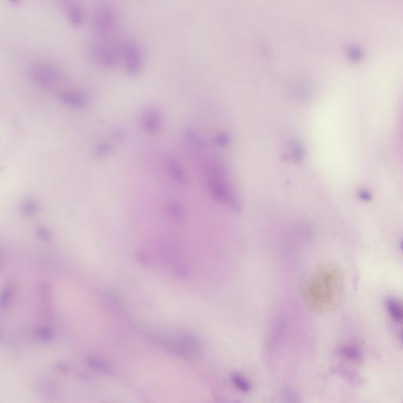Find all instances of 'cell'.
Returning a JSON list of instances; mask_svg holds the SVG:
<instances>
[{"mask_svg": "<svg viewBox=\"0 0 403 403\" xmlns=\"http://www.w3.org/2000/svg\"><path fill=\"white\" fill-rule=\"evenodd\" d=\"M401 248L403 250V240L401 242Z\"/></svg>", "mask_w": 403, "mask_h": 403, "instance_id": "23", "label": "cell"}, {"mask_svg": "<svg viewBox=\"0 0 403 403\" xmlns=\"http://www.w3.org/2000/svg\"><path fill=\"white\" fill-rule=\"evenodd\" d=\"M169 211L172 217L176 219H180L183 215L182 206L177 201H172L169 204Z\"/></svg>", "mask_w": 403, "mask_h": 403, "instance_id": "16", "label": "cell"}, {"mask_svg": "<svg viewBox=\"0 0 403 403\" xmlns=\"http://www.w3.org/2000/svg\"><path fill=\"white\" fill-rule=\"evenodd\" d=\"M401 342H402V343H403V333H401Z\"/></svg>", "mask_w": 403, "mask_h": 403, "instance_id": "24", "label": "cell"}, {"mask_svg": "<svg viewBox=\"0 0 403 403\" xmlns=\"http://www.w3.org/2000/svg\"><path fill=\"white\" fill-rule=\"evenodd\" d=\"M208 181L213 196L223 203H228L233 208H240L237 198L230 189L226 170L221 162L211 160L207 165Z\"/></svg>", "mask_w": 403, "mask_h": 403, "instance_id": "2", "label": "cell"}, {"mask_svg": "<svg viewBox=\"0 0 403 403\" xmlns=\"http://www.w3.org/2000/svg\"><path fill=\"white\" fill-rule=\"evenodd\" d=\"M35 233L36 237L43 241H48L51 237V231L44 226H38L35 229Z\"/></svg>", "mask_w": 403, "mask_h": 403, "instance_id": "18", "label": "cell"}, {"mask_svg": "<svg viewBox=\"0 0 403 403\" xmlns=\"http://www.w3.org/2000/svg\"><path fill=\"white\" fill-rule=\"evenodd\" d=\"M88 55L93 63L105 69H112L122 62V41L109 37H98L89 44Z\"/></svg>", "mask_w": 403, "mask_h": 403, "instance_id": "1", "label": "cell"}, {"mask_svg": "<svg viewBox=\"0 0 403 403\" xmlns=\"http://www.w3.org/2000/svg\"><path fill=\"white\" fill-rule=\"evenodd\" d=\"M218 143L223 145V146L229 143V137H228V136H226V135H224V134L222 135L220 138H219Z\"/></svg>", "mask_w": 403, "mask_h": 403, "instance_id": "21", "label": "cell"}, {"mask_svg": "<svg viewBox=\"0 0 403 403\" xmlns=\"http://www.w3.org/2000/svg\"><path fill=\"white\" fill-rule=\"evenodd\" d=\"M167 168L171 177L176 184L180 185H186L187 179L185 172L180 166V164L178 163L173 158L169 157L167 159Z\"/></svg>", "mask_w": 403, "mask_h": 403, "instance_id": "9", "label": "cell"}, {"mask_svg": "<svg viewBox=\"0 0 403 403\" xmlns=\"http://www.w3.org/2000/svg\"><path fill=\"white\" fill-rule=\"evenodd\" d=\"M28 75L35 85L45 88H55L62 81L61 71L52 64L45 62L33 64L28 71Z\"/></svg>", "mask_w": 403, "mask_h": 403, "instance_id": "5", "label": "cell"}, {"mask_svg": "<svg viewBox=\"0 0 403 403\" xmlns=\"http://www.w3.org/2000/svg\"><path fill=\"white\" fill-rule=\"evenodd\" d=\"M141 125L143 130L152 136L159 133L162 129V118L159 109L148 107L141 115Z\"/></svg>", "mask_w": 403, "mask_h": 403, "instance_id": "6", "label": "cell"}, {"mask_svg": "<svg viewBox=\"0 0 403 403\" xmlns=\"http://www.w3.org/2000/svg\"><path fill=\"white\" fill-rule=\"evenodd\" d=\"M39 210V203L34 199H25L20 205V211L25 217H34Z\"/></svg>", "mask_w": 403, "mask_h": 403, "instance_id": "12", "label": "cell"}, {"mask_svg": "<svg viewBox=\"0 0 403 403\" xmlns=\"http://www.w3.org/2000/svg\"><path fill=\"white\" fill-rule=\"evenodd\" d=\"M387 312L391 318L398 322H403V306L397 300L389 299L386 302Z\"/></svg>", "mask_w": 403, "mask_h": 403, "instance_id": "11", "label": "cell"}, {"mask_svg": "<svg viewBox=\"0 0 403 403\" xmlns=\"http://www.w3.org/2000/svg\"><path fill=\"white\" fill-rule=\"evenodd\" d=\"M339 353L343 358L354 362L359 361L362 357V352L359 347L352 343L342 346L339 350Z\"/></svg>", "mask_w": 403, "mask_h": 403, "instance_id": "10", "label": "cell"}, {"mask_svg": "<svg viewBox=\"0 0 403 403\" xmlns=\"http://www.w3.org/2000/svg\"><path fill=\"white\" fill-rule=\"evenodd\" d=\"M35 337L43 341H51L55 338V333L51 327H37L35 331Z\"/></svg>", "mask_w": 403, "mask_h": 403, "instance_id": "15", "label": "cell"}, {"mask_svg": "<svg viewBox=\"0 0 403 403\" xmlns=\"http://www.w3.org/2000/svg\"><path fill=\"white\" fill-rule=\"evenodd\" d=\"M12 287H6L4 291H3L1 299H0V307H1V308L4 309L5 307H8V305L11 303V300H12Z\"/></svg>", "mask_w": 403, "mask_h": 403, "instance_id": "17", "label": "cell"}, {"mask_svg": "<svg viewBox=\"0 0 403 403\" xmlns=\"http://www.w3.org/2000/svg\"><path fill=\"white\" fill-rule=\"evenodd\" d=\"M85 361L91 368L97 370V371L106 373H111L113 371L112 367L108 363L100 358H98V357L90 356V357H87Z\"/></svg>", "mask_w": 403, "mask_h": 403, "instance_id": "13", "label": "cell"}, {"mask_svg": "<svg viewBox=\"0 0 403 403\" xmlns=\"http://www.w3.org/2000/svg\"><path fill=\"white\" fill-rule=\"evenodd\" d=\"M59 99L62 103L72 109H84L89 104L88 95L81 91H65L61 93Z\"/></svg>", "mask_w": 403, "mask_h": 403, "instance_id": "8", "label": "cell"}, {"mask_svg": "<svg viewBox=\"0 0 403 403\" xmlns=\"http://www.w3.org/2000/svg\"><path fill=\"white\" fill-rule=\"evenodd\" d=\"M8 2L12 6H19L22 2V0H8Z\"/></svg>", "mask_w": 403, "mask_h": 403, "instance_id": "22", "label": "cell"}, {"mask_svg": "<svg viewBox=\"0 0 403 403\" xmlns=\"http://www.w3.org/2000/svg\"><path fill=\"white\" fill-rule=\"evenodd\" d=\"M119 23L117 10L107 3L95 7L92 16V27L98 37H109L116 31Z\"/></svg>", "mask_w": 403, "mask_h": 403, "instance_id": "3", "label": "cell"}, {"mask_svg": "<svg viewBox=\"0 0 403 403\" xmlns=\"http://www.w3.org/2000/svg\"><path fill=\"white\" fill-rule=\"evenodd\" d=\"M122 62L129 77L137 78L140 75L144 65V55L136 41L131 39L122 41Z\"/></svg>", "mask_w": 403, "mask_h": 403, "instance_id": "4", "label": "cell"}, {"mask_svg": "<svg viewBox=\"0 0 403 403\" xmlns=\"http://www.w3.org/2000/svg\"><path fill=\"white\" fill-rule=\"evenodd\" d=\"M291 154L296 161H301L304 158V150L299 143H293Z\"/></svg>", "mask_w": 403, "mask_h": 403, "instance_id": "19", "label": "cell"}, {"mask_svg": "<svg viewBox=\"0 0 403 403\" xmlns=\"http://www.w3.org/2000/svg\"><path fill=\"white\" fill-rule=\"evenodd\" d=\"M94 152L97 157H99L101 159H105L113 152V146L111 143H107V142H102V143L96 145Z\"/></svg>", "mask_w": 403, "mask_h": 403, "instance_id": "14", "label": "cell"}, {"mask_svg": "<svg viewBox=\"0 0 403 403\" xmlns=\"http://www.w3.org/2000/svg\"><path fill=\"white\" fill-rule=\"evenodd\" d=\"M358 197L360 198L361 200L364 201V202H368V201L371 200L372 195L370 192H367V190L363 189V190L358 192Z\"/></svg>", "mask_w": 403, "mask_h": 403, "instance_id": "20", "label": "cell"}, {"mask_svg": "<svg viewBox=\"0 0 403 403\" xmlns=\"http://www.w3.org/2000/svg\"><path fill=\"white\" fill-rule=\"evenodd\" d=\"M65 18L74 28L82 26L85 21V12L77 0H62Z\"/></svg>", "mask_w": 403, "mask_h": 403, "instance_id": "7", "label": "cell"}]
</instances>
